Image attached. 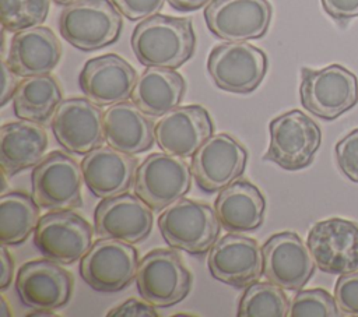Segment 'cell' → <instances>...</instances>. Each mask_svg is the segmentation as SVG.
Wrapping results in <instances>:
<instances>
[{"instance_id":"cell-1","label":"cell","mask_w":358,"mask_h":317,"mask_svg":"<svg viewBox=\"0 0 358 317\" xmlns=\"http://www.w3.org/2000/svg\"><path fill=\"white\" fill-rule=\"evenodd\" d=\"M130 43L143 66L175 70L193 56L196 36L190 18L154 14L136 25Z\"/></svg>"},{"instance_id":"cell-2","label":"cell","mask_w":358,"mask_h":317,"mask_svg":"<svg viewBox=\"0 0 358 317\" xmlns=\"http://www.w3.org/2000/svg\"><path fill=\"white\" fill-rule=\"evenodd\" d=\"M122 27V14L112 0H77L66 6L59 17L62 38L84 52L115 43Z\"/></svg>"},{"instance_id":"cell-3","label":"cell","mask_w":358,"mask_h":317,"mask_svg":"<svg viewBox=\"0 0 358 317\" xmlns=\"http://www.w3.org/2000/svg\"><path fill=\"white\" fill-rule=\"evenodd\" d=\"M299 98L309 113L330 121L358 103V78L337 63L320 70L302 67Z\"/></svg>"},{"instance_id":"cell-4","label":"cell","mask_w":358,"mask_h":317,"mask_svg":"<svg viewBox=\"0 0 358 317\" xmlns=\"http://www.w3.org/2000/svg\"><path fill=\"white\" fill-rule=\"evenodd\" d=\"M158 228L171 247L204 254L217 242L221 223L210 205L182 197L164 208L158 216Z\"/></svg>"},{"instance_id":"cell-5","label":"cell","mask_w":358,"mask_h":317,"mask_svg":"<svg viewBox=\"0 0 358 317\" xmlns=\"http://www.w3.org/2000/svg\"><path fill=\"white\" fill-rule=\"evenodd\" d=\"M320 142V127L294 109L270 121V142L263 159L287 170H299L312 163Z\"/></svg>"},{"instance_id":"cell-6","label":"cell","mask_w":358,"mask_h":317,"mask_svg":"<svg viewBox=\"0 0 358 317\" xmlns=\"http://www.w3.org/2000/svg\"><path fill=\"white\" fill-rule=\"evenodd\" d=\"M136 285L143 299L155 307H168L189 295L192 274L176 250L155 249L138 261Z\"/></svg>"},{"instance_id":"cell-7","label":"cell","mask_w":358,"mask_h":317,"mask_svg":"<svg viewBox=\"0 0 358 317\" xmlns=\"http://www.w3.org/2000/svg\"><path fill=\"white\" fill-rule=\"evenodd\" d=\"M83 182L81 163L62 151H53L32 170V197L49 211L74 209L83 205Z\"/></svg>"},{"instance_id":"cell-8","label":"cell","mask_w":358,"mask_h":317,"mask_svg":"<svg viewBox=\"0 0 358 317\" xmlns=\"http://www.w3.org/2000/svg\"><path fill=\"white\" fill-rule=\"evenodd\" d=\"M138 251L130 243L99 237L81 257L80 275L98 292H119L136 278Z\"/></svg>"},{"instance_id":"cell-9","label":"cell","mask_w":358,"mask_h":317,"mask_svg":"<svg viewBox=\"0 0 358 317\" xmlns=\"http://www.w3.org/2000/svg\"><path fill=\"white\" fill-rule=\"evenodd\" d=\"M192 168L185 158L166 152L148 155L137 168L134 193L152 209H164L192 187Z\"/></svg>"},{"instance_id":"cell-10","label":"cell","mask_w":358,"mask_h":317,"mask_svg":"<svg viewBox=\"0 0 358 317\" xmlns=\"http://www.w3.org/2000/svg\"><path fill=\"white\" fill-rule=\"evenodd\" d=\"M207 71L220 89L249 94L263 81L267 57L262 49L248 42H225L210 52Z\"/></svg>"},{"instance_id":"cell-11","label":"cell","mask_w":358,"mask_h":317,"mask_svg":"<svg viewBox=\"0 0 358 317\" xmlns=\"http://www.w3.org/2000/svg\"><path fill=\"white\" fill-rule=\"evenodd\" d=\"M94 232L90 222L71 209L50 211L41 216L34 243L46 258L69 265L91 249Z\"/></svg>"},{"instance_id":"cell-12","label":"cell","mask_w":358,"mask_h":317,"mask_svg":"<svg viewBox=\"0 0 358 317\" xmlns=\"http://www.w3.org/2000/svg\"><path fill=\"white\" fill-rule=\"evenodd\" d=\"M309 251L320 271L343 275L358 271V225L344 218L316 222L306 239Z\"/></svg>"},{"instance_id":"cell-13","label":"cell","mask_w":358,"mask_h":317,"mask_svg":"<svg viewBox=\"0 0 358 317\" xmlns=\"http://www.w3.org/2000/svg\"><path fill=\"white\" fill-rule=\"evenodd\" d=\"M50 127L56 141L69 152L85 155L105 142L103 113L88 98H67L56 108Z\"/></svg>"},{"instance_id":"cell-14","label":"cell","mask_w":358,"mask_h":317,"mask_svg":"<svg viewBox=\"0 0 358 317\" xmlns=\"http://www.w3.org/2000/svg\"><path fill=\"white\" fill-rule=\"evenodd\" d=\"M268 0H210L204 8L208 29L227 42L262 38L271 21Z\"/></svg>"},{"instance_id":"cell-15","label":"cell","mask_w":358,"mask_h":317,"mask_svg":"<svg viewBox=\"0 0 358 317\" xmlns=\"http://www.w3.org/2000/svg\"><path fill=\"white\" fill-rule=\"evenodd\" d=\"M248 162L245 147L228 134H213L192 156V175L196 184L207 191H220L239 176Z\"/></svg>"},{"instance_id":"cell-16","label":"cell","mask_w":358,"mask_h":317,"mask_svg":"<svg viewBox=\"0 0 358 317\" xmlns=\"http://www.w3.org/2000/svg\"><path fill=\"white\" fill-rule=\"evenodd\" d=\"M262 253L263 275L285 290H301L316 268L308 244L291 230L268 237Z\"/></svg>"},{"instance_id":"cell-17","label":"cell","mask_w":358,"mask_h":317,"mask_svg":"<svg viewBox=\"0 0 358 317\" xmlns=\"http://www.w3.org/2000/svg\"><path fill=\"white\" fill-rule=\"evenodd\" d=\"M15 290L25 306L41 311H55L70 300L73 277L59 263L45 257L20 267Z\"/></svg>"},{"instance_id":"cell-18","label":"cell","mask_w":358,"mask_h":317,"mask_svg":"<svg viewBox=\"0 0 358 317\" xmlns=\"http://www.w3.org/2000/svg\"><path fill=\"white\" fill-rule=\"evenodd\" d=\"M211 275L235 288H245L263 275V253L252 237L228 233L217 239L208 253Z\"/></svg>"},{"instance_id":"cell-19","label":"cell","mask_w":358,"mask_h":317,"mask_svg":"<svg viewBox=\"0 0 358 317\" xmlns=\"http://www.w3.org/2000/svg\"><path fill=\"white\" fill-rule=\"evenodd\" d=\"M152 208L136 193L103 198L94 212V229L99 237L130 244L144 240L152 229Z\"/></svg>"},{"instance_id":"cell-20","label":"cell","mask_w":358,"mask_h":317,"mask_svg":"<svg viewBox=\"0 0 358 317\" xmlns=\"http://www.w3.org/2000/svg\"><path fill=\"white\" fill-rule=\"evenodd\" d=\"M213 131L214 124L206 108L179 105L161 116L155 124L154 135L161 151L189 158L213 135Z\"/></svg>"},{"instance_id":"cell-21","label":"cell","mask_w":358,"mask_h":317,"mask_svg":"<svg viewBox=\"0 0 358 317\" xmlns=\"http://www.w3.org/2000/svg\"><path fill=\"white\" fill-rule=\"evenodd\" d=\"M136 70L120 56L108 53L85 61L78 85L83 94L99 106L124 102L137 82Z\"/></svg>"},{"instance_id":"cell-22","label":"cell","mask_w":358,"mask_h":317,"mask_svg":"<svg viewBox=\"0 0 358 317\" xmlns=\"http://www.w3.org/2000/svg\"><path fill=\"white\" fill-rule=\"evenodd\" d=\"M138 161L112 147H98L81 161L83 177L88 190L98 198H109L123 193L134 183Z\"/></svg>"},{"instance_id":"cell-23","label":"cell","mask_w":358,"mask_h":317,"mask_svg":"<svg viewBox=\"0 0 358 317\" xmlns=\"http://www.w3.org/2000/svg\"><path fill=\"white\" fill-rule=\"evenodd\" d=\"M62 46L48 27H32L15 32L11 38L7 64L18 77L49 74L59 63Z\"/></svg>"},{"instance_id":"cell-24","label":"cell","mask_w":358,"mask_h":317,"mask_svg":"<svg viewBox=\"0 0 358 317\" xmlns=\"http://www.w3.org/2000/svg\"><path fill=\"white\" fill-rule=\"evenodd\" d=\"M154 123L134 102L110 105L103 113L105 142L124 154L150 149L155 141Z\"/></svg>"},{"instance_id":"cell-25","label":"cell","mask_w":358,"mask_h":317,"mask_svg":"<svg viewBox=\"0 0 358 317\" xmlns=\"http://www.w3.org/2000/svg\"><path fill=\"white\" fill-rule=\"evenodd\" d=\"M48 134L41 123L18 120L0 128V163L7 176L38 165L48 148Z\"/></svg>"},{"instance_id":"cell-26","label":"cell","mask_w":358,"mask_h":317,"mask_svg":"<svg viewBox=\"0 0 358 317\" xmlns=\"http://www.w3.org/2000/svg\"><path fill=\"white\" fill-rule=\"evenodd\" d=\"M214 209L225 230L243 233L263 223L266 201L255 184L248 180H235L220 190Z\"/></svg>"},{"instance_id":"cell-27","label":"cell","mask_w":358,"mask_h":317,"mask_svg":"<svg viewBox=\"0 0 358 317\" xmlns=\"http://www.w3.org/2000/svg\"><path fill=\"white\" fill-rule=\"evenodd\" d=\"M185 89V78L173 68L147 67L137 78L130 98L145 115L162 116L180 105Z\"/></svg>"},{"instance_id":"cell-28","label":"cell","mask_w":358,"mask_h":317,"mask_svg":"<svg viewBox=\"0 0 358 317\" xmlns=\"http://www.w3.org/2000/svg\"><path fill=\"white\" fill-rule=\"evenodd\" d=\"M63 101L59 81L50 74L22 78L13 95V109L18 119L35 123L49 120Z\"/></svg>"},{"instance_id":"cell-29","label":"cell","mask_w":358,"mask_h":317,"mask_svg":"<svg viewBox=\"0 0 358 317\" xmlns=\"http://www.w3.org/2000/svg\"><path fill=\"white\" fill-rule=\"evenodd\" d=\"M35 198L21 191H10L0 197V242L7 246L24 243L35 232L39 216Z\"/></svg>"},{"instance_id":"cell-30","label":"cell","mask_w":358,"mask_h":317,"mask_svg":"<svg viewBox=\"0 0 358 317\" xmlns=\"http://www.w3.org/2000/svg\"><path fill=\"white\" fill-rule=\"evenodd\" d=\"M289 300L282 288L267 281L253 282L246 286L241 297L239 317H285L288 316Z\"/></svg>"},{"instance_id":"cell-31","label":"cell","mask_w":358,"mask_h":317,"mask_svg":"<svg viewBox=\"0 0 358 317\" xmlns=\"http://www.w3.org/2000/svg\"><path fill=\"white\" fill-rule=\"evenodd\" d=\"M49 6V0H0L1 27L14 34L38 27L48 18Z\"/></svg>"},{"instance_id":"cell-32","label":"cell","mask_w":358,"mask_h":317,"mask_svg":"<svg viewBox=\"0 0 358 317\" xmlns=\"http://www.w3.org/2000/svg\"><path fill=\"white\" fill-rule=\"evenodd\" d=\"M334 296L322 288L299 290L289 302V317H337L341 316Z\"/></svg>"},{"instance_id":"cell-33","label":"cell","mask_w":358,"mask_h":317,"mask_svg":"<svg viewBox=\"0 0 358 317\" xmlns=\"http://www.w3.org/2000/svg\"><path fill=\"white\" fill-rule=\"evenodd\" d=\"M336 162L343 175L358 183V128L350 131L345 137H343L334 148Z\"/></svg>"},{"instance_id":"cell-34","label":"cell","mask_w":358,"mask_h":317,"mask_svg":"<svg viewBox=\"0 0 358 317\" xmlns=\"http://www.w3.org/2000/svg\"><path fill=\"white\" fill-rule=\"evenodd\" d=\"M334 299L343 314L358 316V271L338 277Z\"/></svg>"},{"instance_id":"cell-35","label":"cell","mask_w":358,"mask_h":317,"mask_svg":"<svg viewBox=\"0 0 358 317\" xmlns=\"http://www.w3.org/2000/svg\"><path fill=\"white\" fill-rule=\"evenodd\" d=\"M112 3L127 20L137 21L158 14L165 0H112Z\"/></svg>"},{"instance_id":"cell-36","label":"cell","mask_w":358,"mask_h":317,"mask_svg":"<svg viewBox=\"0 0 358 317\" xmlns=\"http://www.w3.org/2000/svg\"><path fill=\"white\" fill-rule=\"evenodd\" d=\"M108 317H158L157 307L150 302L129 297L126 302L110 309Z\"/></svg>"},{"instance_id":"cell-37","label":"cell","mask_w":358,"mask_h":317,"mask_svg":"<svg viewBox=\"0 0 358 317\" xmlns=\"http://www.w3.org/2000/svg\"><path fill=\"white\" fill-rule=\"evenodd\" d=\"M322 7L333 20L345 22L358 17V0H320Z\"/></svg>"},{"instance_id":"cell-38","label":"cell","mask_w":358,"mask_h":317,"mask_svg":"<svg viewBox=\"0 0 358 317\" xmlns=\"http://www.w3.org/2000/svg\"><path fill=\"white\" fill-rule=\"evenodd\" d=\"M3 70V89H1V98H0V106H4L10 99H13V95L17 89V74L10 68L7 61L4 60L1 63Z\"/></svg>"},{"instance_id":"cell-39","label":"cell","mask_w":358,"mask_h":317,"mask_svg":"<svg viewBox=\"0 0 358 317\" xmlns=\"http://www.w3.org/2000/svg\"><path fill=\"white\" fill-rule=\"evenodd\" d=\"M1 272H0V289L6 290L13 281L14 274V260L7 249V244H1Z\"/></svg>"},{"instance_id":"cell-40","label":"cell","mask_w":358,"mask_h":317,"mask_svg":"<svg viewBox=\"0 0 358 317\" xmlns=\"http://www.w3.org/2000/svg\"><path fill=\"white\" fill-rule=\"evenodd\" d=\"M210 0H168L169 6L178 11H196L208 4Z\"/></svg>"},{"instance_id":"cell-41","label":"cell","mask_w":358,"mask_h":317,"mask_svg":"<svg viewBox=\"0 0 358 317\" xmlns=\"http://www.w3.org/2000/svg\"><path fill=\"white\" fill-rule=\"evenodd\" d=\"M0 304H1V307H0V316H11L10 307H8V304H7L4 296H0Z\"/></svg>"},{"instance_id":"cell-42","label":"cell","mask_w":358,"mask_h":317,"mask_svg":"<svg viewBox=\"0 0 358 317\" xmlns=\"http://www.w3.org/2000/svg\"><path fill=\"white\" fill-rule=\"evenodd\" d=\"M56 4H60V6H69V4H71V3H74V1H77V0H53Z\"/></svg>"}]
</instances>
